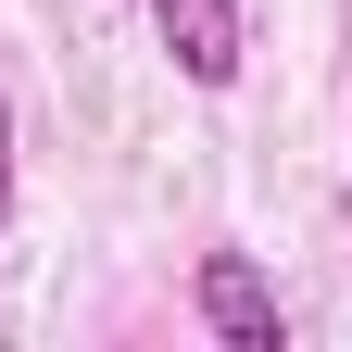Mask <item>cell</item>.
I'll return each mask as SVG.
<instances>
[{
  "label": "cell",
  "mask_w": 352,
  "mask_h": 352,
  "mask_svg": "<svg viewBox=\"0 0 352 352\" xmlns=\"http://www.w3.org/2000/svg\"><path fill=\"white\" fill-rule=\"evenodd\" d=\"M151 38L189 88H239V0H151Z\"/></svg>",
  "instance_id": "6da1fadb"
},
{
  "label": "cell",
  "mask_w": 352,
  "mask_h": 352,
  "mask_svg": "<svg viewBox=\"0 0 352 352\" xmlns=\"http://www.w3.org/2000/svg\"><path fill=\"white\" fill-rule=\"evenodd\" d=\"M0 227H13V88H0Z\"/></svg>",
  "instance_id": "3957f363"
},
{
  "label": "cell",
  "mask_w": 352,
  "mask_h": 352,
  "mask_svg": "<svg viewBox=\"0 0 352 352\" xmlns=\"http://www.w3.org/2000/svg\"><path fill=\"white\" fill-rule=\"evenodd\" d=\"M201 327H214V340H239V352H277V340H289L277 289L252 277V252H201Z\"/></svg>",
  "instance_id": "7a4b0ae2"
}]
</instances>
